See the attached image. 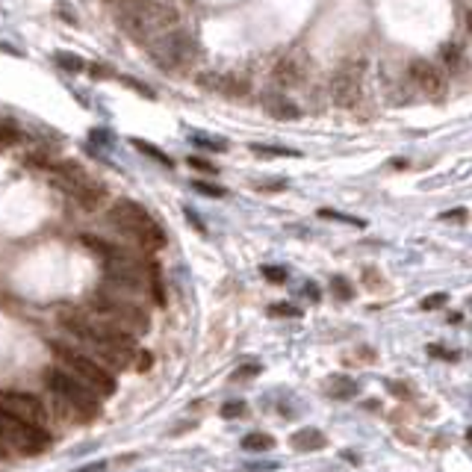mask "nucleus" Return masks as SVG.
Instances as JSON below:
<instances>
[{
  "instance_id": "33",
  "label": "nucleus",
  "mask_w": 472,
  "mask_h": 472,
  "mask_svg": "<svg viewBox=\"0 0 472 472\" xmlns=\"http://www.w3.org/2000/svg\"><path fill=\"white\" fill-rule=\"evenodd\" d=\"M189 166H195V168H201V171H216V168H213L210 163H204V160H198V156H192V160H189Z\"/></svg>"
},
{
  "instance_id": "11",
  "label": "nucleus",
  "mask_w": 472,
  "mask_h": 472,
  "mask_svg": "<svg viewBox=\"0 0 472 472\" xmlns=\"http://www.w3.org/2000/svg\"><path fill=\"white\" fill-rule=\"evenodd\" d=\"M0 413L15 417L21 422H33V425H45V417H48L41 398L30 393H4V390H0Z\"/></svg>"
},
{
  "instance_id": "17",
  "label": "nucleus",
  "mask_w": 472,
  "mask_h": 472,
  "mask_svg": "<svg viewBox=\"0 0 472 472\" xmlns=\"http://www.w3.org/2000/svg\"><path fill=\"white\" fill-rule=\"evenodd\" d=\"M242 449H245V452H269V449H275V440H271L269 434L254 431V434L242 437Z\"/></svg>"
},
{
  "instance_id": "36",
  "label": "nucleus",
  "mask_w": 472,
  "mask_h": 472,
  "mask_svg": "<svg viewBox=\"0 0 472 472\" xmlns=\"http://www.w3.org/2000/svg\"><path fill=\"white\" fill-rule=\"evenodd\" d=\"M469 33H472V12H469Z\"/></svg>"
},
{
  "instance_id": "18",
  "label": "nucleus",
  "mask_w": 472,
  "mask_h": 472,
  "mask_svg": "<svg viewBox=\"0 0 472 472\" xmlns=\"http://www.w3.org/2000/svg\"><path fill=\"white\" fill-rule=\"evenodd\" d=\"M440 56H443V62H446V68H449V71H454V74H457V71H464V68H466L464 50L457 48V45H446Z\"/></svg>"
},
{
  "instance_id": "19",
  "label": "nucleus",
  "mask_w": 472,
  "mask_h": 472,
  "mask_svg": "<svg viewBox=\"0 0 472 472\" xmlns=\"http://www.w3.org/2000/svg\"><path fill=\"white\" fill-rule=\"evenodd\" d=\"M21 142V130L12 121H4L0 124V151H6V148H15Z\"/></svg>"
},
{
  "instance_id": "14",
  "label": "nucleus",
  "mask_w": 472,
  "mask_h": 472,
  "mask_svg": "<svg viewBox=\"0 0 472 472\" xmlns=\"http://www.w3.org/2000/svg\"><path fill=\"white\" fill-rule=\"evenodd\" d=\"M263 107H266L269 116H275V119H298V116H302L292 101H287L283 95H275V92L263 95Z\"/></svg>"
},
{
  "instance_id": "16",
  "label": "nucleus",
  "mask_w": 472,
  "mask_h": 472,
  "mask_svg": "<svg viewBox=\"0 0 472 472\" xmlns=\"http://www.w3.org/2000/svg\"><path fill=\"white\" fill-rule=\"evenodd\" d=\"M357 384L346 375H334L331 381H328V396H334V398H354L357 396Z\"/></svg>"
},
{
  "instance_id": "5",
  "label": "nucleus",
  "mask_w": 472,
  "mask_h": 472,
  "mask_svg": "<svg viewBox=\"0 0 472 472\" xmlns=\"http://www.w3.org/2000/svg\"><path fill=\"white\" fill-rule=\"evenodd\" d=\"M53 357H56V366H60L65 375H71L77 384H83L86 390H92L97 398H107V396L116 393L112 372L97 363L92 354H86L80 349H71V346H62V342H53Z\"/></svg>"
},
{
  "instance_id": "20",
  "label": "nucleus",
  "mask_w": 472,
  "mask_h": 472,
  "mask_svg": "<svg viewBox=\"0 0 472 472\" xmlns=\"http://www.w3.org/2000/svg\"><path fill=\"white\" fill-rule=\"evenodd\" d=\"M56 62H60L62 68H71V71H86V62L74 53H56Z\"/></svg>"
},
{
  "instance_id": "12",
  "label": "nucleus",
  "mask_w": 472,
  "mask_h": 472,
  "mask_svg": "<svg viewBox=\"0 0 472 472\" xmlns=\"http://www.w3.org/2000/svg\"><path fill=\"white\" fill-rule=\"evenodd\" d=\"M410 80L425 97H431V101H443V97H446V77H443V71L434 62L413 60L410 62Z\"/></svg>"
},
{
  "instance_id": "22",
  "label": "nucleus",
  "mask_w": 472,
  "mask_h": 472,
  "mask_svg": "<svg viewBox=\"0 0 472 472\" xmlns=\"http://www.w3.org/2000/svg\"><path fill=\"white\" fill-rule=\"evenodd\" d=\"M428 354L431 357H440V360H457L461 357V351H454V349H443V346H428Z\"/></svg>"
},
{
  "instance_id": "1",
  "label": "nucleus",
  "mask_w": 472,
  "mask_h": 472,
  "mask_svg": "<svg viewBox=\"0 0 472 472\" xmlns=\"http://www.w3.org/2000/svg\"><path fill=\"white\" fill-rule=\"evenodd\" d=\"M60 325L71 337H77L83 346H89L92 357L101 366L107 363L109 369H127V372H142L151 366V354L145 349H139V342L133 337H127L109 322L97 319L89 310L65 307L60 310Z\"/></svg>"
},
{
  "instance_id": "23",
  "label": "nucleus",
  "mask_w": 472,
  "mask_h": 472,
  "mask_svg": "<svg viewBox=\"0 0 472 472\" xmlns=\"http://www.w3.org/2000/svg\"><path fill=\"white\" fill-rule=\"evenodd\" d=\"M319 216L322 219H334V222H349V224H357V227H363L360 219H354V216H342V213H334V210H319Z\"/></svg>"
},
{
  "instance_id": "8",
  "label": "nucleus",
  "mask_w": 472,
  "mask_h": 472,
  "mask_svg": "<svg viewBox=\"0 0 472 472\" xmlns=\"http://www.w3.org/2000/svg\"><path fill=\"white\" fill-rule=\"evenodd\" d=\"M0 440H4V446L21 454H39L50 446V434L41 425L21 422L15 417H6V413H0Z\"/></svg>"
},
{
  "instance_id": "31",
  "label": "nucleus",
  "mask_w": 472,
  "mask_h": 472,
  "mask_svg": "<svg viewBox=\"0 0 472 472\" xmlns=\"http://www.w3.org/2000/svg\"><path fill=\"white\" fill-rule=\"evenodd\" d=\"M192 186H195L198 192H204V195H213V198H222V195H224V192L219 189V186H207V183H201V180H198V183H192Z\"/></svg>"
},
{
  "instance_id": "10",
  "label": "nucleus",
  "mask_w": 472,
  "mask_h": 472,
  "mask_svg": "<svg viewBox=\"0 0 472 472\" xmlns=\"http://www.w3.org/2000/svg\"><path fill=\"white\" fill-rule=\"evenodd\" d=\"M151 56H154V62H160L163 68H183V65L192 62L195 41L183 30H175V33L151 41Z\"/></svg>"
},
{
  "instance_id": "6",
  "label": "nucleus",
  "mask_w": 472,
  "mask_h": 472,
  "mask_svg": "<svg viewBox=\"0 0 472 472\" xmlns=\"http://www.w3.org/2000/svg\"><path fill=\"white\" fill-rule=\"evenodd\" d=\"M119 24L130 39L148 41V45H151V41L177 30V12L171 6H166V4L145 0V4H139L133 9L119 12Z\"/></svg>"
},
{
  "instance_id": "13",
  "label": "nucleus",
  "mask_w": 472,
  "mask_h": 472,
  "mask_svg": "<svg viewBox=\"0 0 472 472\" xmlns=\"http://www.w3.org/2000/svg\"><path fill=\"white\" fill-rule=\"evenodd\" d=\"M271 74H275V80L281 86H298V83L304 80V62L298 60V56H283Z\"/></svg>"
},
{
  "instance_id": "24",
  "label": "nucleus",
  "mask_w": 472,
  "mask_h": 472,
  "mask_svg": "<svg viewBox=\"0 0 472 472\" xmlns=\"http://www.w3.org/2000/svg\"><path fill=\"white\" fill-rule=\"evenodd\" d=\"M449 302V295L446 292H437V295H428V298H422V310H437V307H443Z\"/></svg>"
},
{
  "instance_id": "15",
  "label": "nucleus",
  "mask_w": 472,
  "mask_h": 472,
  "mask_svg": "<svg viewBox=\"0 0 472 472\" xmlns=\"http://www.w3.org/2000/svg\"><path fill=\"white\" fill-rule=\"evenodd\" d=\"M325 434L319 431V428H304V431H295L292 434V449L298 452H316L325 446Z\"/></svg>"
},
{
  "instance_id": "29",
  "label": "nucleus",
  "mask_w": 472,
  "mask_h": 472,
  "mask_svg": "<svg viewBox=\"0 0 472 472\" xmlns=\"http://www.w3.org/2000/svg\"><path fill=\"white\" fill-rule=\"evenodd\" d=\"M107 4L116 9V12H124V9H133V6H139V4H145V0H107Z\"/></svg>"
},
{
  "instance_id": "28",
  "label": "nucleus",
  "mask_w": 472,
  "mask_h": 472,
  "mask_svg": "<svg viewBox=\"0 0 472 472\" xmlns=\"http://www.w3.org/2000/svg\"><path fill=\"white\" fill-rule=\"evenodd\" d=\"M440 219H443V222H466V219H469V213H466L464 207H457V210H449V213H443Z\"/></svg>"
},
{
  "instance_id": "26",
  "label": "nucleus",
  "mask_w": 472,
  "mask_h": 472,
  "mask_svg": "<svg viewBox=\"0 0 472 472\" xmlns=\"http://www.w3.org/2000/svg\"><path fill=\"white\" fill-rule=\"evenodd\" d=\"M254 151H257V154H269V156H298V154L290 151V148H266V145H254Z\"/></svg>"
},
{
  "instance_id": "30",
  "label": "nucleus",
  "mask_w": 472,
  "mask_h": 472,
  "mask_svg": "<svg viewBox=\"0 0 472 472\" xmlns=\"http://www.w3.org/2000/svg\"><path fill=\"white\" fill-rule=\"evenodd\" d=\"M271 313H275V316H302L298 307H292V304H275V307H271Z\"/></svg>"
},
{
  "instance_id": "4",
  "label": "nucleus",
  "mask_w": 472,
  "mask_h": 472,
  "mask_svg": "<svg viewBox=\"0 0 472 472\" xmlns=\"http://www.w3.org/2000/svg\"><path fill=\"white\" fill-rule=\"evenodd\" d=\"M45 381H48V390L53 393V402H56V407H60L62 417L77 419V422L97 419V413H101V398H97L92 390H86L83 384H77L71 375H65L60 366H50Z\"/></svg>"
},
{
  "instance_id": "32",
  "label": "nucleus",
  "mask_w": 472,
  "mask_h": 472,
  "mask_svg": "<svg viewBox=\"0 0 472 472\" xmlns=\"http://www.w3.org/2000/svg\"><path fill=\"white\" fill-rule=\"evenodd\" d=\"M390 393H396L398 398H405V396H407V387H402L398 381H390Z\"/></svg>"
},
{
  "instance_id": "34",
  "label": "nucleus",
  "mask_w": 472,
  "mask_h": 472,
  "mask_svg": "<svg viewBox=\"0 0 472 472\" xmlns=\"http://www.w3.org/2000/svg\"><path fill=\"white\" fill-rule=\"evenodd\" d=\"M4 449H6V446H4V440H0V457H4Z\"/></svg>"
},
{
  "instance_id": "3",
  "label": "nucleus",
  "mask_w": 472,
  "mask_h": 472,
  "mask_svg": "<svg viewBox=\"0 0 472 472\" xmlns=\"http://www.w3.org/2000/svg\"><path fill=\"white\" fill-rule=\"evenodd\" d=\"M92 313L97 319L109 322L112 328H119L127 337H145L151 331V316L148 310L142 307V302L136 298H124V295H116V292H107L97 287L95 298H92Z\"/></svg>"
},
{
  "instance_id": "21",
  "label": "nucleus",
  "mask_w": 472,
  "mask_h": 472,
  "mask_svg": "<svg viewBox=\"0 0 472 472\" xmlns=\"http://www.w3.org/2000/svg\"><path fill=\"white\" fill-rule=\"evenodd\" d=\"M331 287H334V292H337V298H342V302H349V298L354 295V290H351V283H349L346 278H339V275H337V278L331 281Z\"/></svg>"
},
{
  "instance_id": "2",
  "label": "nucleus",
  "mask_w": 472,
  "mask_h": 472,
  "mask_svg": "<svg viewBox=\"0 0 472 472\" xmlns=\"http://www.w3.org/2000/svg\"><path fill=\"white\" fill-rule=\"evenodd\" d=\"M109 224L116 227V231L124 236V239H130L136 248L142 251H160L166 245V234H163V227L154 222L151 213L136 204V201H116L109 210Z\"/></svg>"
},
{
  "instance_id": "9",
  "label": "nucleus",
  "mask_w": 472,
  "mask_h": 472,
  "mask_svg": "<svg viewBox=\"0 0 472 472\" xmlns=\"http://www.w3.org/2000/svg\"><path fill=\"white\" fill-rule=\"evenodd\" d=\"M363 56H351L346 60L331 77V97L337 107H354L360 101V86H363Z\"/></svg>"
},
{
  "instance_id": "37",
  "label": "nucleus",
  "mask_w": 472,
  "mask_h": 472,
  "mask_svg": "<svg viewBox=\"0 0 472 472\" xmlns=\"http://www.w3.org/2000/svg\"><path fill=\"white\" fill-rule=\"evenodd\" d=\"M469 304H472V298H469Z\"/></svg>"
},
{
  "instance_id": "35",
  "label": "nucleus",
  "mask_w": 472,
  "mask_h": 472,
  "mask_svg": "<svg viewBox=\"0 0 472 472\" xmlns=\"http://www.w3.org/2000/svg\"><path fill=\"white\" fill-rule=\"evenodd\" d=\"M466 440H469V443H472V428H469V431H466Z\"/></svg>"
},
{
  "instance_id": "25",
  "label": "nucleus",
  "mask_w": 472,
  "mask_h": 472,
  "mask_svg": "<svg viewBox=\"0 0 472 472\" xmlns=\"http://www.w3.org/2000/svg\"><path fill=\"white\" fill-rule=\"evenodd\" d=\"M133 145H136L139 151H145V154H151V156H154V160H160V163L171 166V160H168V156H166L163 151H156V148H151V145H148V142H139V139H136V142H133Z\"/></svg>"
},
{
  "instance_id": "27",
  "label": "nucleus",
  "mask_w": 472,
  "mask_h": 472,
  "mask_svg": "<svg viewBox=\"0 0 472 472\" xmlns=\"http://www.w3.org/2000/svg\"><path fill=\"white\" fill-rule=\"evenodd\" d=\"M263 275L271 281V283H281L287 281V269H275V266H263Z\"/></svg>"
},
{
  "instance_id": "7",
  "label": "nucleus",
  "mask_w": 472,
  "mask_h": 472,
  "mask_svg": "<svg viewBox=\"0 0 472 472\" xmlns=\"http://www.w3.org/2000/svg\"><path fill=\"white\" fill-rule=\"evenodd\" d=\"M41 166H45L50 175H53V183L60 186V189H62L68 198H74L80 207L95 210L97 204L104 201V195H107L104 186L97 183L95 177L86 175V171H83L77 163H53V166L41 163Z\"/></svg>"
}]
</instances>
